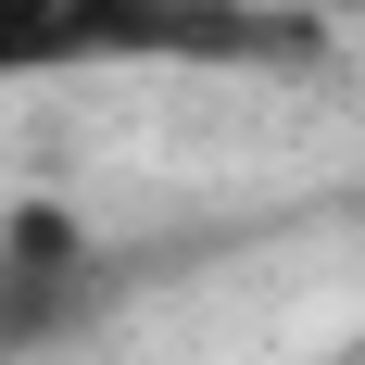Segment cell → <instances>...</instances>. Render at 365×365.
Here are the masks:
<instances>
[{
	"instance_id": "obj_1",
	"label": "cell",
	"mask_w": 365,
	"mask_h": 365,
	"mask_svg": "<svg viewBox=\"0 0 365 365\" xmlns=\"http://www.w3.org/2000/svg\"><path fill=\"white\" fill-rule=\"evenodd\" d=\"M290 26H264L240 0H0V88L76 63H264Z\"/></svg>"
},
{
	"instance_id": "obj_2",
	"label": "cell",
	"mask_w": 365,
	"mask_h": 365,
	"mask_svg": "<svg viewBox=\"0 0 365 365\" xmlns=\"http://www.w3.org/2000/svg\"><path fill=\"white\" fill-rule=\"evenodd\" d=\"M101 302V240L76 202H13L0 215V365L13 353H51L63 328H88Z\"/></svg>"
},
{
	"instance_id": "obj_3",
	"label": "cell",
	"mask_w": 365,
	"mask_h": 365,
	"mask_svg": "<svg viewBox=\"0 0 365 365\" xmlns=\"http://www.w3.org/2000/svg\"><path fill=\"white\" fill-rule=\"evenodd\" d=\"M353 13H365V0H353Z\"/></svg>"
}]
</instances>
